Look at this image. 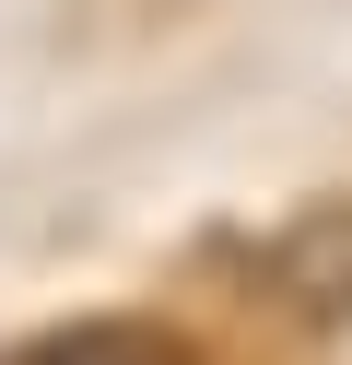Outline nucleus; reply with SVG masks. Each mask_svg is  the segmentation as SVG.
<instances>
[{
	"instance_id": "f257e3e1",
	"label": "nucleus",
	"mask_w": 352,
	"mask_h": 365,
	"mask_svg": "<svg viewBox=\"0 0 352 365\" xmlns=\"http://www.w3.org/2000/svg\"><path fill=\"white\" fill-rule=\"evenodd\" d=\"M247 259H258V283H270L282 307H305V318H352V200H305V212L270 224Z\"/></svg>"
},
{
	"instance_id": "f03ea898",
	"label": "nucleus",
	"mask_w": 352,
	"mask_h": 365,
	"mask_svg": "<svg viewBox=\"0 0 352 365\" xmlns=\"http://www.w3.org/2000/svg\"><path fill=\"white\" fill-rule=\"evenodd\" d=\"M12 365H188V341H176V330H153V318H82V330L23 341Z\"/></svg>"
}]
</instances>
